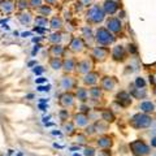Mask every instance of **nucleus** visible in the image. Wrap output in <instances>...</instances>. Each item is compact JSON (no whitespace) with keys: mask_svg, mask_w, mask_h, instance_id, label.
<instances>
[{"mask_svg":"<svg viewBox=\"0 0 156 156\" xmlns=\"http://www.w3.org/2000/svg\"><path fill=\"white\" fill-rule=\"evenodd\" d=\"M130 125L135 129H146L150 125H152V119L146 113H136L135 116L131 117Z\"/></svg>","mask_w":156,"mask_h":156,"instance_id":"obj_1","label":"nucleus"},{"mask_svg":"<svg viewBox=\"0 0 156 156\" xmlns=\"http://www.w3.org/2000/svg\"><path fill=\"white\" fill-rule=\"evenodd\" d=\"M95 39H96V42L99 43L100 46H109L112 44V43L115 42V37L112 35V33L108 30V29H105V27H99L96 30V35H95Z\"/></svg>","mask_w":156,"mask_h":156,"instance_id":"obj_2","label":"nucleus"},{"mask_svg":"<svg viewBox=\"0 0 156 156\" xmlns=\"http://www.w3.org/2000/svg\"><path fill=\"white\" fill-rule=\"evenodd\" d=\"M105 13L99 5H94L89 9L87 12V21L91 23H100L104 20Z\"/></svg>","mask_w":156,"mask_h":156,"instance_id":"obj_3","label":"nucleus"},{"mask_svg":"<svg viewBox=\"0 0 156 156\" xmlns=\"http://www.w3.org/2000/svg\"><path fill=\"white\" fill-rule=\"evenodd\" d=\"M131 152L134 154V156H147L150 154V147L142 140H134L130 143Z\"/></svg>","mask_w":156,"mask_h":156,"instance_id":"obj_4","label":"nucleus"},{"mask_svg":"<svg viewBox=\"0 0 156 156\" xmlns=\"http://www.w3.org/2000/svg\"><path fill=\"white\" fill-rule=\"evenodd\" d=\"M58 104L64 107V108H69V107L74 104V95L72 92H64L58 99Z\"/></svg>","mask_w":156,"mask_h":156,"instance_id":"obj_5","label":"nucleus"},{"mask_svg":"<svg viewBox=\"0 0 156 156\" xmlns=\"http://www.w3.org/2000/svg\"><path fill=\"white\" fill-rule=\"evenodd\" d=\"M76 68H77L78 73H81V74H87V73H90L91 68H92V61L90 58H85V60L78 62V65Z\"/></svg>","mask_w":156,"mask_h":156,"instance_id":"obj_6","label":"nucleus"},{"mask_svg":"<svg viewBox=\"0 0 156 156\" xmlns=\"http://www.w3.org/2000/svg\"><path fill=\"white\" fill-rule=\"evenodd\" d=\"M107 27H108V30L112 31V33H120L121 29H122V23L119 18H109L108 21H107Z\"/></svg>","mask_w":156,"mask_h":156,"instance_id":"obj_7","label":"nucleus"},{"mask_svg":"<svg viewBox=\"0 0 156 156\" xmlns=\"http://www.w3.org/2000/svg\"><path fill=\"white\" fill-rule=\"evenodd\" d=\"M14 8H16V5H14L13 0H0V9L3 13L11 14L14 11Z\"/></svg>","mask_w":156,"mask_h":156,"instance_id":"obj_8","label":"nucleus"},{"mask_svg":"<svg viewBox=\"0 0 156 156\" xmlns=\"http://www.w3.org/2000/svg\"><path fill=\"white\" fill-rule=\"evenodd\" d=\"M116 80L113 77H104L101 78V89L107 91H112L116 87Z\"/></svg>","mask_w":156,"mask_h":156,"instance_id":"obj_9","label":"nucleus"},{"mask_svg":"<svg viewBox=\"0 0 156 156\" xmlns=\"http://www.w3.org/2000/svg\"><path fill=\"white\" fill-rule=\"evenodd\" d=\"M119 9V3L115 2V0H107L103 5V11L104 13H108V14H113L117 12Z\"/></svg>","mask_w":156,"mask_h":156,"instance_id":"obj_10","label":"nucleus"},{"mask_svg":"<svg viewBox=\"0 0 156 156\" xmlns=\"http://www.w3.org/2000/svg\"><path fill=\"white\" fill-rule=\"evenodd\" d=\"M69 47H70V50H72L73 52H81L82 50H83L85 44H83V41H82V38L74 37V38L72 39Z\"/></svg>","mask_w":156,"mask_h":156,"instance_id":"obj_11","label":"nucleus"},{"mask_svg":"<svg viewBox=\"0 0 156 156\" xmlns=\"http://www.w3.org/2000/svg\"><path fill=\"white\" fill-rule=\"evenodd\" d=\"M117 101L120 103L121 107H129L131 104V99H130V95L125 91H121L117 94Z\"/></svg>","mask_w":156,"mask_h":156,"instance_id":"obj_12","label":"nucleus"},{"mask_svg":"<svg viewBox=\"0 0 156 156\" xmlns=\"http://www.w3.org/2000/svg\"><path fill=\"white\" fill-rule=\"evenodd\" d=\"M65 52V48L62 47L61 44H53L50 48V55L52 58H60Z\"/></svg>","mask_w":156,"mask_h":156,"instance_id":"obj_13","label":"nucleus"},{"mask_svg":"<svg viewBox=\"0 0 156 156\" xmlns=\"http://www.w3.org/2000/svg\"><path fill=\"white\" fill-rule=\"evenodd\" d=\"M92 56L95 58H98V60L103 61L107 58V56H108V50L104 47H95L94 51H92Z\"/></svg>","mask_w":156,"mask_h":156,"instance_id":"obj_14","label":"nucleus"},{"mask_svg":"<svg viewBox=\"0 0 156 156\" xmlns=\"http://www.w3.org/2000/svg\"><path fill=\"white\" fill-rule=\"evenodd\" d=\"M60 86H61V89H64V90H70L76 86V81H74V78H72L69 76H64L60 81Z\"/></svg>","mask_w":156,"mask_h":156,"instance_id":"obj_15","label":"nucleus"},{"mask_svg":"<svg viewBox=\"0 0 156 156\" xmlns=\"http://www.w3.org/2000/svg\"><path fill=\"white\" fill-rule=\"evenodd\" d=\"M89 124V117L86 113H77L74 116V125H77L78 128H85Z\"/></svg>","mask_w":156,"mask_h":156,"instance_id":"obj_16","label":"nucleus"},{"mask_svg":"<svg viewBox=\"0 0 156 156\" xmlns=\"http://www.w3.org/2000/svg\"><path fill=\"white\" fill-rule=\"evenodd\" d=\"M17 18H18V21L22 23L23 26H26V25H30V23L33 22V14L30 12H21V13H18L17 14Z\"/></svg>","mask_w":156,"mask_h":156,"instance_id":"obj_17","label":"nucleus"},{"mask_svg":"<svg viewBox=\"0 0 156 156\" xmlns=\"http://www.w3.org/2000/svg\"><path fill=\"white\" fill-rule=\"evenodd\" d=\"M112 57L115 58L116 61H122L125 58V50L122 46H116L112 51Z\"/></svg>","mask_w":156,"mask_h":156,"instance_id":"obj_18","label":"nucleus"},{"mask_svg":"<svg viewBox=\"0 0 156 156\" xmlns=\"http://www.w3.org/2000/svg\"><path fill=\"white\" fill-rule=\"evenodd\" d=\"M98 78H99V74L95 72H90V73H87V74L83 78V82L86 85H95L96 82H98Z\"/></svg>","mask_w":156,"mask_h":156,"instance_id":"obj_19","label":"nucleus"},{"mask_svg":"<svg viewBox=\"0 0 156 156\" xmlns=\"http://www.w3.org/2000/svg\"><path fill=\"white\" fill-rule=\"evenodd\" d=\"M76 60L74 58H66V60L62 61V68H64V70L66 73H70L74 70V68H76Z\"/></svg>","mask_w":156,"mask_h":156,"instance_id":"obj_20","label":"nucleus"},{"mask_svg":"<svg viewBox=\"0 0 156 156\" xmlns=\"http://www.w3.org/2000/svg\"><path fill=\"white\" fill-rule=\"evenodd\" d=\"M50 26L53 29V30H60V29L62 27V20H61V17H58V16L52 17L51 21H50Z\"/></svg>","mask_w":156,"mask_h":156,"instance_id":"obj_21","label":"nucleus"},{"mask_svg":"<svg viewBox=\"0 0 156 156\" xmlns=\"http://www.w3.org/2000/svg\"><path fill=\"white\" fill-rule=\"evenodd\" d=\"M112 139L109 138V136H101V138L98 139V146L101 148H109L112 146Z\"/></svg>","mask_w":156,"mask_h":156,"instance_id":"obj_22","label":"nucleus"},{"mask_svg":"<svg viewBox=\"0 0 156 156\" xmlns=\"http://www.w3.org/2000/svg\"><path fill=\"white\" fill-rule=\"evenodd\" d=\"M34 23H35L37 27H47V25L50 22H48L47 17H43V16H37L35 20H34Z\"/></svg>","mask_w":156,"mask_h":156,"instance_id":"obj_23","label":"nucleus"},{"mask_svg":"<svg viewBox=\"0 0 156 156\" xmlns=\"http://www.w3.org/2000/svg\"><path fill=\"white\" fill-rule=\"evenodd\" d=\"M139 108L140 111H143V112H154L155 111V104L152 103V101H143V103H140L139 105Z\"/></svg>","mask_w":156,"mask_h":156,"instance_id":"obj_24","label":"nucleus"},{"mask_svg":"<svg viewBox=\"0 0 156 156\" xmlns=\"http://www.w3.org/2000/svg\"><path fill=\"white\" fill-rule=\"evenodd\" d=\"M62 130H64V133L68 134V135H72L74 133V122H72V121H65L64 124H62Z\"/></svg>","mask_w":156,"mask_h":156,"instance_id":"obj_25","label":"nucleus"},{"mask_svg":"<svg viewBox=\"0 0 156 156\" xmlns=\"http://www.w3.org/2000/svg\"><path fill=\"white\" fill-rule=\"evenodd\" d=\"M77 98L81 101H86L87 99H89V91H87L86 89H83V87H78V90H77Z\"/></svg>","mask_w":156,"mask_h":156,"instance_id":"obj_26","label":"nucleus"},{"mask_svg":"<svg viewBox=\"0 0 156 156\" xmlns=\"http://www.w3.org/2000/svg\"><path fill=\"white\" fill-rule=\"evenodd\" d=\"M48 41H50L52 44H60L61 41H62V33H53L50 35L48 38Z\"/></svg>","mask_w":156,"mask_h":156,"instance_id":"obj_27","label":"nucleus"},{"mask_svg":"<svg viewBox=\"0 0 156 156\" xmlns=\"http://www.w3.org/2000/svg\"><path fill=\"white\" fill-rule=\"evenodd\" d=\"M90 96L92 100H99L100 98L103 96L101 89H99V87H92V89H90Z\"/></svg>","mask_w":156,"mask_h":156,"instance_id":"obj_28","label":"nucleus"},{"mask_svg":"<svg viewBox=\"0 0 156 156\" xmlns=\"http://www.w3.org/2000/svg\"><path fill=\"white\" fill-rule=\"evenodd\" d=\"M101 119H103L104 121H107V122H113L115 121V115L112 113L109 109H104L103 112H101Z\"/></svg>","mask_w":156,"mask_h":156,"instance_id":"obj_29","label":"nucleus"},{"mask_svg":"<svg viewBox=\"0 0 156 156\" xmlns=\"http://www.w3.org/2000/svg\"><path fill=\"white\" fill-rule=\"evenodd\" d=\"M37 11L41 13V16L46 17V16H50L52 13V8H51V5H41L39 8H37Z\"/></svg>","mask_w":156,"mask_h":156,"instance_id":"obj_30","label":"nucleus"},{"mask_svg":"<svg viewBox=\"0 0 156 156\" xmlns=\"http://www.w3.org/2000/svg\"><path fill=\"white\" fill-rule=\"evenodd\" d=\"M50 65H51L52 69L58 70V69H61V68H62V60H61V58H51V60H50Z\"/></svg>","mask_w":156,"mask_h":156,"instance_id":"obj_31","label":"nucleus"},{"mask_svg":"<svg viewBox=\"0 0 156 156\" xmlns=\"http://www.w3.org/2000/svg\"><path fill=\"white\" fill-rule=\"evenodd\" d=\"M131 94H133L136 99H142V98H144L146 95H147V92H146V90L144 89H133L131 90Z\"/></svg>","mask_w":156,"mask_h":156,"instance_id":"obj_32","label":"nucleus"},{"mask_svg":"<svg viewBox=\"0 0 156 156\" xmlns=\"http://www.w3.org/2000/svg\"><path fill=\"white\" fill-rule=\"evenodd\" d=\"M29 8V2L27 0H17V9L21 12H25Z\"/></svg>","mask_w":156,"mask_h":156,"instance_id":"obj_33","label":"nucleus"},{"mask_svg":"<svg viewBox=\"0 0 156 156\" xmlns=\"http://www.w3.org/2000/svg\"><path fill=\"white\" fill-rule=\"evenodd\" d=\"M27 2H29V7H31L34 9L43 5V0H27Z\"/></svg>","mask_w":156,"mask_h":156,"instance_id":"obj_34","label":"nucleus"},{"mask_svg":"<svg viewBox=\"0 0 156 156\" xmlns=\"http://www.w3.org/2000/svg\"><path fill=\"white\" fill-rule=\"evenodd\" d=\"M58 117H60V120L62 121V122H65V121L68 120V117H69L68 109H61L60 112H58Z\"/></svg>","mask_w":156,"mask_h":156,"instance_id":"obj_35","label":"nucleus"},{"mask_svg":"<svg viewBox=\"0 0 156 156\" xmlns=\"http://www.w3.org/2000/svg\"><path fill=\"white\" fill-rule=\"evenodd\" d=\"M82 33H83V37H85L86 39H89V41H91V39H92V33H91V30H90L89 26H86V27L82 29Z\"/></svg>","mask_w":156,"mask_h":156,"instance_id":"obj_36","label":"nucleus"},{"mask_svg":"<svg viewBox=\"0 0 156 156\" xmlns=\"http://www.w3.org/2000/svg\"><path fill=\"white\" fill-rule=\"evenodd\" d=\"M135 86L138 87V89H144V87H146V81L143 80L142 77H138L135 80Z\"/></svg>","mask_w":156,"mask_h":156,"instance_id":"obj_37","label":"nucleus"},{"mask_svg":"<svg viewBox=\"0 0 156 156\" xmlns=\"http://www.w3.org/2000/svg\"><path fill=\"white\" fill-rule=\"evenodd\" d=\"M85 156H95L94 148H86L85 150Z\"/></svg>","mask_w":156,"mask_h":156,"instance_id":"obj_38","label":"nucleus"},{"mask_svg":"<svg viewBox=\"0 0 156 156\" xmlns=\"http://www.w3.org/2000/svg\"><path fill=\"white\" fill-rule=\"evenodd\" d=\"M50 87H51V86H39L38 90H39V91H48V90H50Z\"/></svg>","mask_w":156,"mask_h":156,"instance_id":"obj_39","label":"nucleus"},{"mask_svg":"<svg viewBox=\"0 0 156 156\" xmlns=\"http://www.w3.org/2000/svg\"><path fill=\"white\" fill-rule=\"evenodd\" d=\"M129 51H130V52H133V53H135V52H136L135 46H134V44H129Z\"/></svg>","mask_w":156,"mask_h":156,"instance_id":"obj_40","label":"nucleus"},{"mask_svg":"<svg viewBox=\"0 0 156 156\" xmlns=\"http://www.w3.org/2000/svg\"><path fill=\"white\" fill-rule=\"evenodd\" d=\"M44 2L48 4V5H53V4H56L57 0H44Z\"/></svg>","mask_w":156,"mask_h":156,"instance_id":"obj_41","label":"nucleus"},{"mask_svg":"<svg viewBox=\"0 0 156 156\" xmlns=\"http://www.w3.org/2000/svg\"><path fill=\"white\" fill-rule=\"evenodd\" d=\"M34 72H35L37 74H41V73L43 72V68H42V66H38V69L35 68V69H34Z\"/></svg>","mask_w":156,"mask_h":156,"instance_id":"obj_42","label":"nucleus"},{"mask_svg":"<svg viewBox=\"0 0 156 156\" xmlns=\"http://www.w3.org/2000/svg\"><path fill=\"white\" fill-rule=\"evenodd\" d=\"M151 144H152L154 147H156V136H155V138H152V140H151Z\"/></svg>","mask_w":156,"mask_h":156,"instance_id":"obj_43","label":"nucleus"},{"mask_svg":"<svg viewBox=\"0 0 156 156\" xmlns=\"http://www.w3.org/2000/svg\"><path fill=\"white\" fill-rule=\"evenodd\" d=\"M46 80L44 78H39V80H37V83H42V82H44Z\"/></svg>","mask_w":156,"mask_h":156,"instance_id":"obj_44","label":"nucleus"},{"mask_svg":"<svg viewBox=\"0 0 156 156\" xmlns=\"http://www.w3.org/2000/svg\"><path fill=\"white\" fill-rule=\"evenodd\" d=\"M155 94H156V89H155Z\"/></svg>","mask_w":156,"mask_h":156,"instance_id":"obj_45","label":"nucleus"}]
</instances>
